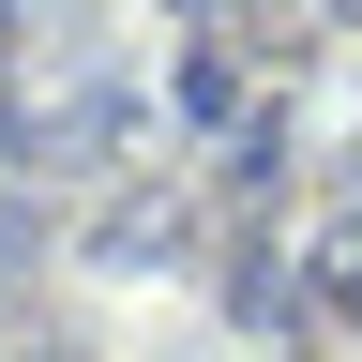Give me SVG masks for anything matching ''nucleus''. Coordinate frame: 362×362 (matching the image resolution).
<instances>
[{
    "label": "nucleus",
    "mask_w": 362,
    "mask_h": 362,
    "mask_svg": "<svg viewBox=\"0 0 362 362\" xmlns=\"http://www.w3.org/2000/svg\"><path fill=\"white\" fill-rule=\"evenodd\" d=\"M30 362H61V347H30Z\"/></svg>",
    "instance_id": "1"
}]
</instances>
